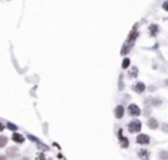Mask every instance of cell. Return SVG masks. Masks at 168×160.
Wrapping results in <instances>:
<instances>
[{"label": "cell", "instance_id": "cell-1", "mask_svg": "<svg viewBox=\"0 0 168 160\" xmlns=\"http://www.w3.org/2000/svg\"><path fill=\"white\" fill-rule=\"evenodd\" d=\"M128 130L131 133H138L141 130V122L140 120H131L128 123Z\"/></svg>", "mask_w": 168, "mask_h": 160}, {"label": "cell", "instance_id": "cell-2", "mask_svg": "<svg viewBox=\"0 0 168 160\" xmlns=\"http://www.w3.org/2000/svg\"><path fill=\"white\" fill-rule=\"evenodd\" d=\"M128 113H129V116L137 117V116L141 114V110H140V107H138L137 104H129V105H128Z\"/></svg>", "mask_w": 168, "mask_h": 160}, {"label": "cell", "instance_id": "cell-3", "mask_svg": "<svg viewBox=\"0 0 168 160\" xmlns=\"http://www.w3.org/2000/svg\"><path fill=\"white\" fill-rule=\"evenodd\" d=\"M137 142L138 144H149L150 142V136L149 135H146V133H138V136H137Z\"/></svg>", "mask_w": 168, "mask_h": 160}, {"label": "cell", "instance_id": "cell-4", "mask_svg": "<svg viewBox=\"0 0 168 160\" xmlns=\"http://www.w3.org/2000/svg\"><path fill=\"white\" fill-rule=\"evenodd\" d=\"M132 89H134V92H137V93H143V92L146 90V85H144L143 82H137Z\"/></svg>", "mask_w": 168, "mask_h": 160}, {"label": "cell", "instance_id": "cell-5", "mask_svg": "<svg viewBox=\"0 0 168 160\" xmlns=\"http://www.w3.org/2000/svg\"><path fill=\"white\" fill-rule=\"evenodd\" d=\"M123 113H125V108H123V105H118L116 108H115V117L116 119H122L123 117Z\"/></svg>", "mask_w": 168, "mask_h": 160}, {"label": "cell", "instance_id": "cell-6", "mask_svg": "<svg viewBox=\"0 0 168 160\" xmlns=\"http://www.w3.org/2000/svg\"><path fill=\"white\" fill-rule=\"evenodd\" d=\"M147 126H149L150 129H153V130H155V129H158V127H159V123H158V120H156V119L150 117V119L147 120Z\"/></svg>", "mask_w": 168, "mask_h": 160}, {"label": "cell", "instance_id": "cell-7", "mask_svg": "<svg viewBox=\"0 0 168 160\" xmlns=\"http://www.w3.org/2000/svg\"><path fill=\"white\" fill-rule=\"evenodd\" d=\"M12 141L17 142V144H21V142H24V136L20 135V133H14L12 135Z\"/></svg>", "mask_w": 168, "mask_h": 160}, {"label": "cell", "instance_id": "cell-8", "mask_svg": "<svg viewBox=\"0 0 168 160\" xmlns=\"http://www.w3.org/2000/svg\"><path fill=\"white\" fill-rule=\"evenodd\" d=\"M149 31H150V34H152V36H155V34H158L159 27H158V25H155V24H152V25L149 27Z\"/></svg>", "mask_w": 168, "mask_h": 160}, {"label": "cell", "instance_id": "cell-9", "mask_svg": "<svg viewBox=\"0 0 168 160\" xmlns=\"http://www.w3.org/2000/svg\"><path fill=\"white\" fill-rule=\"evenodd\" d=\"M149 101L152 102L150 105H153V107H159V105H161V102H162L159 98H152V99H149Z\"/></svg>", "mask_w": 168, "mask_h": 160}, {"label": "cell", "instance_id": "cell-10", "mask_svg": "<svg viewBox=\"0 0 168 160\" xmlns=\"http://www.w3.org/2000/svg\"><path fill=\"white\" fill-rule=\"evenodd\" d=\"M8 141H9V139H8L6 136H3V135H2V136H0V148H3V147H6V144H8Z\"/></svg>", "mask_w": 168, "mask_h": 160}, {"label": "cell", "instance_id": "cell-11", "mask_svg": "<svg viewBox=\"0 0 168 160\" xmlns=\"http://www.w3.org/2000/svg\"><path fill=\"white\" fill-rule=\"evenodd\" d=\"M17 148L15 147H12V148H8V156H17Z\"/></svg>", "mask_w": 168, "mask_h": 160}, {"label": "cell", "instance_id": "cell-12", "mask_svg": "<svg viewBox=\"0 0 168 160\" xmlns=\"http://www.w3.org/2000/svg\"><path fill=\"white\" fill-rule=\"evenodd\" d=\"M137 74H138V70H137V68L129 70V77H137Z\"/></svg>", "mask_w": 168, "mask_h": 160}, {"label": "cell", "instance_id": "cell-13", "mask_svg": "<svg viewBox=\"0 0 168 160\" xmlns=\"http://www.w3.org/2000/svg\"><path fill=\"white\" fill-rule=\"evenodd\" d=\"M128 67H129V59L125 58V59L122 61V68H128Z\"/></svg>", "mask_w": 168, "mask_h": 160}, {"label": "cell", "instance_id": "cell-14", "mask_svg": "<svg viewBox=\"0 0 168 160\" xmlns=\"http://www.w3.org/2000/svg\"><path fill=\"white\" fill-rule=\"evenodd\" d=\"M121 145H122L123 148H126V147H128V141H126V138H123V136L121 138Z\"/></svg>", "mask_w": 168, "mask_h": 160}, {"label": "cell", "instance_id": "cell-15", "mask_svg": "<svg viewBox=\"0 0 168 160\" xmlns=\"http://www.w3.org/2000/svg\"><path fill=\"white\" fill-rule=\"evenodd\" d=\"M138 156H140V157H149V153H147V150H141V151L138 153Z\"/></svg>", "mask_w": 168, "mask_h": 160}, {"label": "cell", "instance_id": "cell-16", "mask_svg": "<svg viewBox=\"0 0 168 160\" xmlns=\"http://www.w3.org/2000/svg\"><path fill=\"white\" fill-rule=\"evenodd\" d=\"M159 157H161V159H168V153H165V151H161V153H159Z\"/></svg>", "mask_w": 168, "mask_h": 160}, {"label": "cell", "instance_id": "cell-17", "mask_svg": "<svg viewBox=\"0 0 168 160\" xmlns=\"http://www.w3.org/2000/svg\"><path fill=\"white\" fill-rule=\"evenodd\" d=\"M162 9H164L165 12H168V0H165V2H164V5H162Z\"/></svg>", "mask_w": 168, "mask_h": 160}, {"label": "cell", "instance_id": "cell-18", "mask_svg": "<svg viewBox=\"0 0 168 160\" xmlns=\"http://www.w3.org/2000/svg\"><path fill=\"white\" fill-rule=\"evenodd\" d=\"M137 36H138V33L137 31H132V34H129V40H134Z\"/></svg>", "mask_w": 168, "mask_h": 160}, {"label": "cell", "instance_id": "cell-19", "mask_svg": "<svg viewBox=\"0 0 168 160\" xmlns=\"http://www.w3.org/2000/svg\"><path fill=\"white\" fill-rule=\"evenodd\" d=\"M8 129H11V130H17V126H15L14 123H8Z\"/></svg>", "mask_w": 168, "mask_h": 160}, {"label": "cell", "instance_id": "cell-20", "mask_svg": "<svg viewBox=\"0 0 168 160\" xmlns=\"http://www.w3.org/2000/svg\"><path fill=\"white\" fill-rule=\"evenodd\" d=\"M162 130H164V132H168V125H167V123L162 126Z\"/></svg>", "mask_w": 168, "mask_h": 160}, {"label": "cell", "instance_id": "cell-21", "mask_svg": "<svg viewBox=\"0 0 168 160\" xmlns=\"http://www.w3.org/2000/svg\"><path fill=\"white\" fill-rule=\"evenodd\" d=\"M3 129H5V126H3V123H0V132H2Z\"/></svg>", "mask_w": 168, "mask_h": 160}]
</instances>
